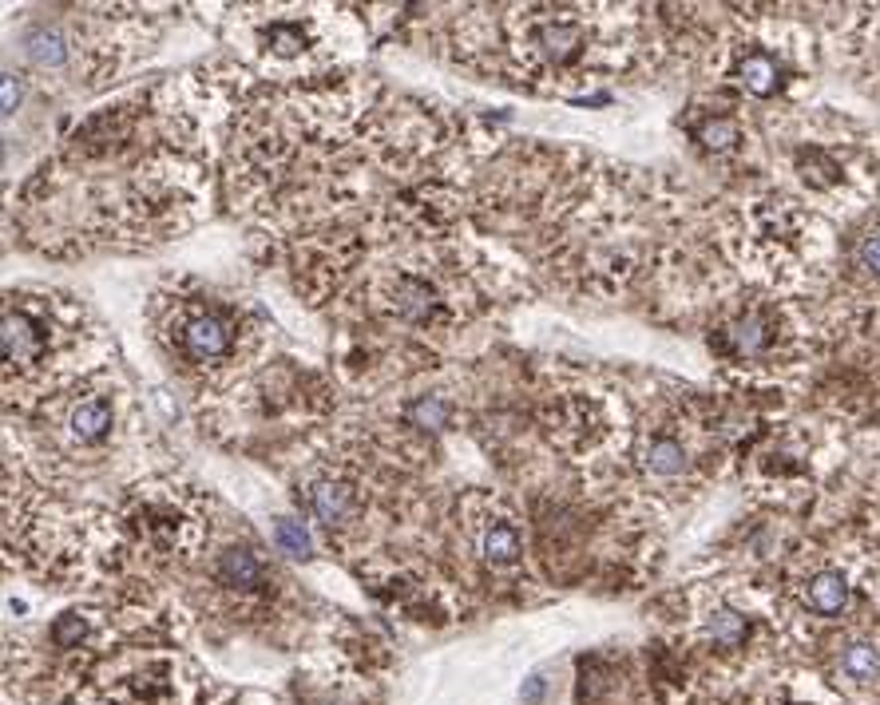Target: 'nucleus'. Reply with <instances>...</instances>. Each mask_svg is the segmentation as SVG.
Returning <instances> with one entry per match:
<instances>
[{
	"instance_id": "nucleus-20",
	"label": "nucleus",
	"mask_w": 880,
	"mask_h": 705,
	"mask_svg": "<svg viewBox=\"0 0 880 705\" xmlns=\"http://www.w3.org/2000/svg\"><path fill=\"white\" fill-rule=\"evenodd\" d=\"M694 139L706 147V151H734L738 147V123L730 119V115H714V119H702L698 127H694Z\"/></svg>"
},
{
	"instance_id": "nucleus-17",
	"label": "nucleus",
	"mask_w": 880,
	"mask_h": 705,
	"mask_svg": "<svg viewBox=\"0 0 880 705\" xmlns=\"http://www.w3.org/2000/svg\"><path fill=\"white\" fill-rule=\"evenodd\" d=\"M730 80H734L738 88H746L750 96L766 100V96H777V92H781V84H785V64H781V56H773L766 44H750V48H738V52H734Z\"/></svg>"
},
{
	"instance_id": "nucleus-3",
	"label": "nucleus",
	"mask_w": 880,
	"mask_h": 705,
	"mask_svg": "<svg viewBox=\"0 0 880 705\" xmlns=\"http://www.w3.org/2000/svg\"><path fill=\"white\" fill-rule=\"evenodd\" d=\"M4 397L24 416L104 373L108 341L88 309L60 290H8L0 313Z\"/></svg>"
},
{
	"instance_id": "nucleus-19",
	"label": "nucleus",
	"mask_w": 880,
	"mask_h": 705,
	"mask_svg": "<svg viewBox=\"0 0 880 705\" xmlns=\"http://www.w3.org/2000/svg\"><path fill=\"white\" fill-rule=\"evenodd\" d=\"M837 674L853 686H877L880 682V638L853 634L837 650Z\"/></svg>"
},
{
	"instance_id": "nucleus-12",
	"label": "nucleus",
	"mask_w": 880,
	"mask_h": 705,
	"mask_svg": "<svg viewBox=\"0 0 880 705\" xmlns=\"http://www.w3.org/2000/svg\"><path fill=\"white\" fill-rule=\"evenodd\" d=\"M460 543L468 551V559L492 575V579H512L524 571V559H528V535H524V523L512 507L504 504L500 496H488V492H472L460 500Z\"/></svg>"
},
{
	"instance_id": "nucleus-10",
	"label": "nucleus",
	"mask_w": 880,
	"mask_h": 705,
	"mask_svg": "<svg viewBox=\"0 0 880 705\" xmlns=\"http://www.w3.org/2000/svg\"><path fill=\"white\" fill-rule=\"evenodd\" d=\"M32 416L44 428L48 452H56L60 460H104V452L123 436L127 393L111 385L104 373H96Z\"/></svg>"
},
{
	"instance_id": "nucleus-14",
	"label": "nucleus",
	"mask_w": 880,
	"mask_h": 705,
	"mask_svg": "<svg viewBox=\"0 0 880 705\" xmlns=\"http://www.w3.org/2000/svg\"><path fill=\"white\" fill-rule=\"evenodd\" d=\"M781 341V325L770 309H742L734 313L722 329H718V345L734 357V361H762L773 353V345Z\"/></svg>"
},
{
	"instance_id": "nucleus-18",
	"label": "nucleus",
	"mask_w": 880,
	"mask_h": 705,
	"mask_svg": "<svg viewBox=\"0 0 880 705\" xmlns=\"http://www.w3.org/2000/svg\"><path fill=\"white\" fill-rule=\"evenodd\" d=\"M698 638L714 650H738L750 638V618L726 599H714L698 614Z\"/></svg>"
},
{
	"instance_id": "nucleus-1",
	"label": "nucleus",
	"mask_w": 880,
	"mask_h": 705,
	"mask_svg": "<svg viewBox=\"0 0 880 705\" xmlns=\"http://www.w3.org/2000/svg\"><path fill=\"white\" fill-rule=\"evenodd\" d=\"M207 206L199 119L175 88L88 115L16 199L24 238L44 254L139 250L175 238Z\"/></svg>"
},
{
	"instance_id": "nucleus-16",
	"label": "nucleus",
	"mask_w": 880,
	"mask_h": 705,
	"mask_svg": "<svg viewBox=\"0 0 880 705\" xmlns=\"http://www.w3.org/2000/svg\"><path fill=\"white\" fill-rule=\"evenodd\" d=\"M797 599H801V606H805L809 614H817V618H837V614H845L849 603H853V579H849L845 567L821 563V567H813V571L801 575Z\"/></svg>"
},
{
	"instance_id": "nucleus-5",
	"label": "nucleus",
	"mask_w": 880,
	"mask_h": 705,
	"mask_svg": "<svg viewBox=\"0 0 880 705\" xmlns=\"http://www.w3.org/2000/svg\"><path fill=\"white\" fill-rule=\"evenodd\" d=\"M492 28L504 40L508 68L528 84H563L615 72L631 40L615 8L579 4H516Z\"/></svg>"
},
{
	"instance_id": "nucleus-4",
	"label": "nucleus",
	"mask_w": 880,
	"mask_h": 705,
	"mask_svg": "<svg viewBox=\"0 0 880 705\" xmlns=\"http://www.w3.org/2000/svg\"><path fill=\"white\" fill-rule=\"evenodd\" d=\"M484 278V258L448 234L429 230L397 254L385 238L365 270V313L405 333H452L488 305Z\"/></svg>"
},
{
	"instance_id": "nucleus-2",
	"label": "nucleus",
	"mask_w": 880,
	"mask_h": 705,
	"mask_svg": "<svg viewBox=\"0 0 880 705\" xmlns=\"http://www.w3.org/2000/svg\"><path fill=\"white\" fill-rule=\"evenodd\" d=\"M377 84H294L242 107L230 135L234 202L278 234L341 214L373 191L377 171L429 163L433 127Z\"/></svg>"
},
{
	"instance_id": "nucleus-21",
	"label": "nucleus",
	"mask_w": 880,
	"mask_h": 705,
	"mask_svg": "<svg viewBox=\"0 0 880 705\" xmlns=\"http://www.w3.org/2000/svg\"><path fill=\"white\" fill-rule=\"evenodd\" d=\"M857 266L869 274V278H880V230H869L857 246Z\"/></svg>"
},
{
	"instance_id": "nucleus-15",
	"label": "nucleus",
	"mask_w": 880,
	"mask_h": 705,
	"mask_svg": "<svg viewBox=\"0 0 880 705\" xmlns=\"http://www.w3.org/2000/svg\"><path fill=\"white\" fill-rule=\"evenodd\" d=\"M175 686H179V670L171 658H143L111 686V698L119 705H171Z\"/></svg>"
},
{
	"instance_id": "nucleus-13",
	"label": "nucleus",
	"mask_w": 880,
	"mask_h": 705,
	"mask_svg": "<svg viewBox=\"0 0 880 705\" xmlns=\"http://www.w3.org/2000/svg\"><path fill=\"white\" fill-rule=\"evenodd\" d=\"M635 460L647 484L655 488H682L698 472V456L686 436L674 432V424H655L635 436Z\"/></svg>"
},
{
	"instance_id": "nucleus-22",
	"label": "nucleus",
	"mask_w": 880,
	"mask_h": 705,
	"mask_svg": "<svg viewBox=\"0 0 880 705\" xmlns=\"http://www.w3.org/2000/svg\"><path fill=\"white\" fill-rule=\"evenodd\" d=\"M16 103H20V76H4V115H12L16 111Z\"/></svg>"
},
{
	"instance_id": "nucleus-7",
	"label": "nucleus",
	"mask_w": 880,
	"mask_h": 705,
	"mask_svg": "<svg viewBox=\"0 0 880 705\" xmlns=\"http://www.w3.org/2000/svg\"><path fill=\"white\" fill-rule=\"evenodd\" d=\"M302 504L318 519V527L330 535L337 547H357L365 543L381 523V504L393 496V476L381 468L377 448L361 444H341L333 440L322 448L306 468H302Z\"/></svg>"
},
{
	"instance_id": "nucleus-8",
	"label": "nucleus",
	"mask_w": 880,
	"mask_h": 705,
	"mask_svg": "<svg viewBox=\"0 0 880 705\" xmlns=\"http://www.w3.org/2000/svg\"><path fill=\"white\" fill-rule=\"evenodd\" d=\"M111 523L131 555L159 567L191 563L211 539L207 500L179 480H147L127 488Z\"/></svg>"
},
{
	"instance_id": "nucleus-11",
	"label": "nucleus",
	"mask_w": 880,
	"mask_h": 705,
	"mask_svg": "<svg viewBox=\"0 0 880 705\" xmlns=\"http://www.w3.org/2000/svg\"><path fill=\"white\" fill-rule=\"evenodd\" d=\"M242 48L258 68L278 72L282 80H302L333 56L326 20L302 8H254V16L242 20Z\"/></svg>"
},
{
	"instance_id": "nucleus-9",
	"label": "nucleus",
	"mask_w": 880,
	"mask_h": 705,
	"mask_svg": "<svg viewBox=\"0 0 880 705\" xmlns=\"http://www.w3.org/2000/svg\"><path fill=\"white\" fill-rule=\"evenodd\" d=\"M20 60L40 76H80V84H104L127 60V20L111 12L48 16L20 32Z\"/></svg>"
},
{
	"instance_id": "nucleus-6",
	"label": "nucleus",
	"mask_w": 880,
	"mask_h": 705,
	"mask_svg": "<svg viewBox=\"0 0 880 705\" xmlns=\"http://www.w3.org/2000/svg\"><path fill=\"white\" fill-rule=\"evenodd\" d=\"M151 325L171 365L203 381L234 377L262 345V329L246 305L191 282L151 298Z\"/></svg>"
}]
</instances>
